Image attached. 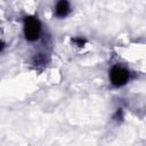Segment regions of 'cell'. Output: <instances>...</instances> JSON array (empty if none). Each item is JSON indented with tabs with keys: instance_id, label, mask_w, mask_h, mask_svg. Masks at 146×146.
<instances>
[{
	"instance_id": "cell-3",
	"label": "cell",
	"mask_w": 146,
	"mask_h": 146,
	"mask_svg": "<svg viewBox=\"0 0 146 146\" xmlns=\"http://www.w3.org/2000/svg\"><path fill=\"white\" fill-rule=\"evenodd\" d=\"M70 11V5L67 0H59L56 5V15L58 17H65Z\"/></svg>"
},
{
	"instance_id": "cell-2",
	"label": "cell",
	"mask_w": 146,
	"mask_h": 146,
	"mask_svg": "<svg viewBox=\"0 0 146 146\" xmlns=\"http://www.w3.org/2000/svg\"><path fill=\"white\" fill-rule=\"evenodd\" d=\"M128 79H129V72L125 68L119 67V66H115V67L112 68V71H111V81L114 86H116V87L123 86V84H125Z\"/></svg>"
},
{
	"instance_id": "cell-4",
	"label": "cell",
	"mask_w": 146,
	"mask_h": 146,
	"mask_svg": "<svg viewBox=\"0 0 146 146\" xmlns=\"http://www.w3.org/2000/svg\"><path fill=\"white\" fill-rule=\"evenodd\" d=\"M73 41H74V42H76L79 47H81V46H83V43H84V40H82V39H74Z\"/></svg>"
},
{
	"instance_id": "cell-5",
	"label": "cell",
	"mask_w": 146,
	"mask_h": 146,
	"mask_svg": "<svg viewBox=\"0 0 146 146\" xmlns=\"http://www.w3.org/2000/svg\"><path fill=\"white\" fill-rule=\"evenodd\" d=\"M2 48H3V43H2V42H0V50H1Z\"/></svg>"
},
{
	"instance_id": "cell-1",
	"label": "cell",
	"mask_w": 146,
	"mask_h": 146,
	"mask_svg": "<svg viewBox=\"0 0 146 146\" xmlns=\"http://www.w3.org/2000/svg\"><path fill=\"white\" fill-rule=\"evenodd\" d=\"M41 26L36 18L34 17H26L24 22V33L25 38L29 41H35L40 35Z\"/></svg>"
}]
</instances>
